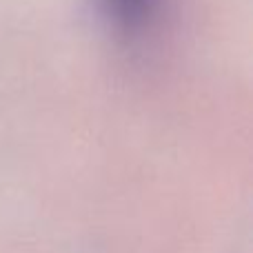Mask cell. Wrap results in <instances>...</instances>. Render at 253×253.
Returning <instances> with one entry per match:
<instances>
[{
    "mask_svg": "<svg viewBox=\"0 0 253 253\" xmlns=\"http://www.w3.org/2000/svg\"><path fill=\"white\" fill-rule=\"evenodd\" d=\"M158 0H98L105 16L126 34L140 31L153 16Z\"/></svg>",
    "mask_w": 253,
    "mask_h": 253,
    "instance_id": "6da1fadb",
    "label": "cell"
}]
</instances>
